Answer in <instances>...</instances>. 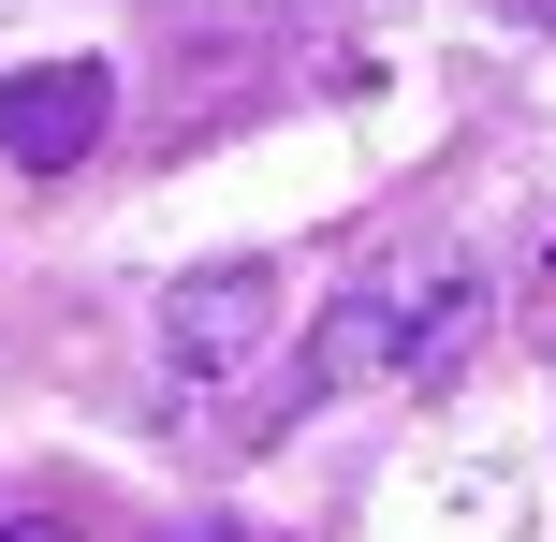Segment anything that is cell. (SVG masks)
I'll list each match as a JSON object with an SVG mask.
<instances>
[{
    "instance_id": "1",
    "label": "cell",
    "mask_w": 556,
    "mask_h": 542,
    "mask_svg": "<svg viewBox=\"0 0 556 542\" xmlns=\"http://www.w3.org/2000/svg\"><path fill=\"white\" fill-rule=\"evenodd\" d=\"M454 323H469V264L454 250H395V264H366L323 308L307 381H395V367H425V352H454Z\"/></svg>"
},
{
    "instance_id": "3",
    "label": "cell",
    "mask_w": 556,
    "mask_h": 542,
    "mask_svg": "<svg viewBox=\"0 0 556 542\" xmlns=\"http://www.w3.org/2000/svg\"><path fill=\"white\" fill-rule=\"evenodd\" d=\"M264 323H278V279H264V264H205V279H176L162 338H176L191 381H235V367L264 352Z\"/></svg>"
},
{
    "instance_id": "5",
    "label": "cell",
    "mask_w": 556,
    "mask_h": 542,
    "mask_svg": "<svg viewBox=\"0 0 556 542\" xmlns=\"http://www.w3.org/2000/svg\"><path fill=\"white\" fill-rule=\"evenodd\" d=\"M0 542H74V528H45V514H29V528H0Z\"/></svg>"
},
{
    "instance_id": "2",
    "label": "cell",
    "mask_w": 556,
    "mask_h": 542,
    "mask_svg": "<svg viewBox=\"0 0 556 542\" xmlns=\"http://www.w3.org/2000/svg\"><path fill=\"white\" fill-rule=\"evenodd\" d=\"M103 117H117V74H103V59H45V74H0V162L59 176V162H88V147H103Z\"/></svg>"
},
{
    "instance_id": "4",
    "label": "cell",
    "mask_w": 556,
    "mask_h": 542,
    "mask_svg": "<svg viewBox=\"0 0 556 542\" xmlns=\"http://www.w3.org/2000/svg\"><path fill=\"white\" fill-rule=\"evenodd\" d=\"M498 15H513V29H556V0H498Z\"/></svg>"
}]
</instances>
